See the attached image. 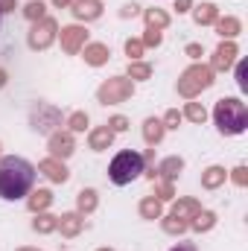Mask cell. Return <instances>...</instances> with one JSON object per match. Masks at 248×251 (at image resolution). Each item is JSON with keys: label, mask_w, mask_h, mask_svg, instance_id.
Returning a JSON list of instances; mask_svg holds the SVG:
<instances>
[{"label": "cell", "mask_w": 248, "mask_h": 251, "mask_svg": "<svg viewBox=\"0 0 248 251\" xmlns=\"http://www.w3.org/2000/svg\"><path fill=\"white\" fill-rule=\"evenodd\" d=\"M32 181H35V167L26 158L18 155L0 158V199L6 201L24 199L32 190Z\"/></svg>", "instance_id": "obj_1"}, {"label": "cell", "mask_w": 248, "mask_h": 251, "mask_svg": "<svg viewBox=\"0 0 248 251\" xmlns=\"http://www.w3.org/2000/svg\"><path fill=\"white\" fill-rule=\"evenodd\" d=\"M213 120H216V128L222 134H243L248 128V108L246 102L228 97V100H219L216 108H213Z\"/></svg>", "instance_id": "obj_2"}, {"label": "cell", "mask_w": 248, "mask_h": 251, "mask_svg": "<svg viewBox=\"0 0 248 251\" xmlns=\"http://www.w3.org/2000/svg\"><path fill=\"white\" fill-rule=\"evenodd\" d=\"M143 167H146V161H143L140 152L123 149V152L114 155V161H111V167H108V178H111L117 187H123V184H131L134 178H140V176L146 173Z\"/></svg>", "instance_id": "obj_3"}, {"label": "cell", "mask_w": 248, "mask_h": 251, "mask_svg": "<svg viewBox=\"0 0 248 251\" xmlns=\"http://www.w3.org/2000/svg\"><path fill=\"white\" fill-rule=\"evenodd\" d=\"M213 85V70H210V64H193V67H187L184 73H181V79H178V94L184 97V100H196L201 91H207Z\"/></svg>", "instance_id": "obj_4"}, {"label": "cell", "mask_w": 248, "mask_h": 251, "mask_svg": "<svg viewBox=\"0 0 248 251\" xmlns=\"http://www.w3.org/2000/svg\"><path fill=\"white\" fill-rule=\"evenodd\" d=\"M134 94V82L128 76H114V79H105L97 91V102L102 105H117V102H125L128 97Z\"/></svg>", "instance_id": "obj_5"}, {"label": "cell", "mask_w": 248, "mask_h": 251, "mask_svg": "<svg viewBox=\"0 0 248 251\" xmlns=\"http://www.w3.org/2000/svg\"><path fill=\"white\" fill-rule=\"evenodd\" d=\"M56 35H59V24H56L53 18H41V21H35V24H32V29H29V35H26V41H29V47H32V50H47V47L56 41Z\"/></svg>", "instance_id": "obj_6"}, {"label": "cell", "mask_w": 248, "mask_h": 251, "mask_svg": "<svg viewBox=\"0 0 248 251\" xmlns=\"http://www.w3.org/2000/svg\"><path fill=\"white\" fill-rule=\"evenodd\" d=\"M29 123H32V128H35L38 134H53V131H56V126L62 123V111H59L56 105L38 102V105L32 108V117H29Z\"/></svg>", "instance_id": "obj_7"}, {"label": "cell", "mask_w": 248, "mask_h": 251, "mask_svg": "<svg viewBox=\"0 0 248 251\" xmlns=\"http://www.w3.org/2000/svg\"><path fill=\"white\" fill-rule=\"evenodd\" d=\"M85 44H88V29H85V26L70 24V26H64V29H62V50L67 53V56L79 53Z\"/></svg>", "instance_id": "obj_8"}, {"label": "cell", "mask_w": 248, "mask_h": 251, "mask_svg": "<svg viewBox=\"0 0 248 251\" xmlns=\"http://www.w3.org/2000/svg\"><path fill=\"white\" fill-rule=\"evenodd\" d=\"M47 149H50V158H59V161L70 158L73 149H76V143H73V131H53Z\"/></svg>", "instance_id": "obj_9"}, {"label": "cell", "mask_w": 248, "mask_h": 251, "mask_svg": "<svg viewBox=\"0 0 248 251\" xmlns=\"http://www.w3.org/2000/svg\"><path fill=\"white\" fill-rule=\"evenodd\" d=\"M240 56V50H237V44L234 41H222L219 47H216V53H213V59H210V70L216 73V70H228L234 59Z\"/></svg>", "instance_id": "obj_10"}, {"label": "cell", "mask_w": 248, "mask_h": 251, "mask_svg": "<svg viewBox=\"0 0 248 251\" xmlns=\"http://www.w3.org/2000/svg\"><path fill=\"white\" fill-rule=\"evenodd\" d=\"M38 173H41V176H47L53 184H64V181L70 178V173H67L64 161H59V158H44V161L38 164Z\"/></svg>", "instance_id": "obj_11"}, {"label": "cell", "mask_w": 248, "mask_h": 251, "mask_svg": "<svg viewBox=\"0 0 248 251\" xmlns=\"http://www.w3.org/2000/svg\"><path fill=\"white\" fill-rule=\"evenodd\" d=\"M70 6H73L70 12H73L76 21H97L102 15V3L99 0H73Z\"/></svg>", "instance_id": "obj_12"}, {"label": "cell", "mask_w": 248, "mask_h": 251, "mask_svg": "<svg viewBox=\"0 0 248 251\" xmlns=\"http://www.w3.org/2000/svg\"><path fill=\"white\" fill-rule=\"evenodd\" d=\"M82 228H85V216L82 213H62L59 216V225H56V231H62V237H67V240L79 237Z\"/></svg>", "instance_id": "obj_13"}, {"label": "cell", "mask_w": 248, "mask_h": 251, "mask_svg": "<svg viewBox=\"0 0 248 251\" xmlns=\"http://www.w3.org/2000/svg\"><path fill=\"white\" fill-rule=\"evenodd\" d=\"M88 143H91V149H94V152H105V149H111V143H114V131H111L108 126L91 128V134H88Z\"/></svg>", "instance_id": "obj_14"}, {"label": "cell", "mask_w": 248, "mask_h": 251, "mask_svg": "<svg viewBox=\"0 0 248 251\" xmlns=\"http://www.w3.org/2000/svg\"><path fill=\"white\" fill-rule=\"evenodd\" d=\"M181 170H184V158H178V155H170V158H164L161 164H158V178H167V181H173V178H178L181 176Z\"/></svg>", "instance_id": "obj_15"}, {"label": "cell", "mask_w": 248, "mask_h": 251, "mask_svg": "<svg viewBox=\"0 0 248 251\" xmlns=\"http://www.w3.org/2000/svg\"><path fill=\"white\" fill-rule=\"evenodd\" d=\"M82 56H85V62L91 64V67H102V64L108 62L111 50H108L105 44H85V47H82Z\"/></svg>", "instance_id": "obj_16"}, {"label": "cell", "mask_w": 248, "mask_h": 251, "mask_svg": "<svg viewBox=\"0 0 248 251\" xmlns=\"http://www.w3.org/2000/svg\"><path fill=\"white\" fill-rule=\"evenodd\" d=\"M216 32L222 35V38H237L240 32H243V24H240V18H231V15H225V18H216Z\"/></svg>", "instance_id": "obj_17"}, {"label": "cell", "mask_w": 248, "mask_h": 251, "mask_svg": "<svg viewBox=\"0 0 248 251\" xmlns=\"http://www.w3.org/2000/svg\"><path fill=\"white\" fill-rule=\"evenodd\" d=\"M164 123L161 120H155V117H146L143 120V140L149 143V146H155V143H161L164 140Z\"/></svg>", "instance_id": "obj_18"}, {"label": "cell", "mask_w": 248, "mask_h": 251, "mask_svg": "<svg viewBox=\"0 0 248 251\" xmlns=\"http://www.w3.org/2000/svg\"><path fill=\"white\" fill-rule=\"evenodd\" d=\"M97 204H99V199H97V190H91V187H85V190H79V196H76V213H82V216H88V213H94L97 210Z\"/></svg>", "instance_id": "obj_19"}, {"label": "cell", "mask_w": 248, "mask_h": 251, "mask_svg": "<svg viewBox=\"0 0 248 251\" xmlns=\"http://www.w3.org/2000/svg\"><path fill=\"white\" fill-rule=\"evenodd\" d=\"M225 178H228V173L222 170V167H207L204 173H201V187L204 190H216L225 184Z\"/></svg>", "instance_id": "obj_20"}, {"label": "cell", "mask_w": 248, "mask_h": 251, "mask_svg": "<svg viewBox=\"0 0 248 251\" xmlns=\"http://www.w3.org/2000/svg\"><path fill=\"white\" fill-rule=\"evenodd\" d=\"M216 18H219V9H216L213 3H201V6H196V9H193V21H196L198 26L216 24Z\"/></svg>", "instance_id": "obj_21"}, {"label": "cell", "mask_w": 248, "mask_h": 251, "mask_svg": "<svg viewBox=\"0 0 248 251\" xmlns=\"http://www.w3.org/2000/svg\"><path fill=\"white\" fill-rule=\"evenodd\" d=\"M56 225H59V216H53V213H47V210L35 213V219H32V231H35V234H53Z\"/></svg>", "instance_id": "obj_22"}, {"label": "cell", "mask_w": 248, "mask_h": 251, "mask_svg": "<svg viewBox=\"0 0 248 251\" xmlns=\"http://www.w3.org/2000/svg\"><path fill=\"white\" fill-rule=\"evenodd\" d=\"M53 204V193L50 190H35L29 199H26V207L32 210V213H41V210H47Z\"/></svg>", "instance_id": "obj_23"}, {"label": "cell", "mask_w": 248, "mask_h": 251, "mask_svg": "<svg viewBox=\"0 0 248 251\" xmlns=\"http://www.w3.org/2000/svg\"><path fill=\"white\" fill-rule=\"evenodd\" d=\"M140 216L143 219H161L164 216V201H158L155 196H146L140 201Z\"/></svg>", "instance_id": "obj_24"}, {"label": "cell", "mask_w": 248, "mask_h": 251, "mask_svg": "<svg viewBox=\"0 0 248 251\" xmlns=\"http://www.w3.org/2000/svg\"><path fill=\"white\" fill-rule=\"evenodd\" d=\"M161 228H164L167 234H173V237H178V234H184V231H190L187 219H181V216H175V213H170V216H161Z\"/></svg>", "instance_id": "obj_25"}, {"label": "cell", "mask_w": 248, "mask_h": 251, "mask_svg": "<svg viewBox=\"0 0 248 251\" xmlns=\"http://www.w3.org/2000/svg\"><path fill=\"white\" fill-rule=\"evenodd\" d=\"M187 225H190L193 231H198V234H201V231H210V228L216 225V213H213V210H198V213L193 216V222H187Z\"/></svg>", "instance_id": "obj_26"}, {"label": "cell", "mask_w": 248, "mask_h": 251, "mask_svg": "<svg viewBox=\"0 0 248 251\" xmlns=\"http://www.w3.org/2000/svg\"><path fill=\"white\" fill-rule=\"evenodd\" d=\"M198 210H201V204H198L196 199H178V201L173 204V213L181 216V219H193Z\"/></svg>", "instance_id": "obj_27"}, {"label": "cell", "mask_w": 248, "mask_h": 251, "mask_svg": "<svg viewBox=\"0 0 248 251\" xmlns=\"http://www.w3.org/2000/svg\"><path fill=\"white\" fill-rule=\"evenodd\" d=\"M143 18H146V26H149V29H164V26L170 24V15H167L164 9H146Z\"/></svg>", "instance_id": "obj_28"}, {"label": "cell", "mask_w": 248, "mask_h": 251, "mask_svg": "<svg viewBox=\"0 0 248 251\" xmlns=\"http://www.w3.org/2000/svg\"><path fill=\"white\" fill-rule=\"evenodd\" d=\"M152 184H155V196H158V201H173V199H175V187H173V181H167V178H155Z\"/></svg>", "instance_id": "obj_29"}, {"label": "cell", "mask_w": 248, "mask_h": 251, "mask_svg": "<svg viewBox=\"0 0 248 251\" xmlns=\"http://www.w3.org/2000/svg\"><path fill=\"white\" fill-rule=\"evenodd\" d=\"M181 117H187L190 123H204V120H207V111H204L201 102H187V108H184Z\"/></svg>", "instance_id": "obj_30"}, {"label": "cell", "mask_w": 248, "mask_h": 251, "mask_svg": "<svg viewBox=\"0 0 248 251\" xmlns=\"http://www.w3.org/2000/svg\"><path fill=\"white\" fill-rule=\"evenodd\" d=\"M44 9H47V6H44L41 0H29V3L24 6V18H29V21L35 24V21H41V18H47V15H44Z\"/></svg>", "instance_id": "obj_31"}, {"label": "cell", "mask_w": 248, "mask_h": 251, "mask_svg": "<svg viewBox=\"0 0 248 251\" xmlns=\"http://www.w3.org/2000/svg\"><path fill=\"white\" fill-rule=\"evenodd\" d=\"M149 76H152V67L146 62H128V79L143 82V79H149Z\"/></svg>", "instance_id": "obj_32"}, {"label": "cell", "mask_w": 248, "mask_h": 251, "mask_svg": "<svg viewBox=\"0 0 248 251\" xmlns=\"http://www.w3.org/2000/svg\"><path fill=\"white\" fill-rule=\"evenodd\" d=\"M67 128H70V131H85V128H88V114H85V111H73V114L67 117Z\"/></svg>", "instance_id": "obj_33"}, {"label": "cell", "mask_w": 248, "mask_h": 251, "mask_svg": "<svg viewBox=\"0 0 248 251\" xmlns=\"http://www.w3.org/2000/svg\"><path fill=\"white\" fill-rule=\"evenodd\" d=\"M143 50H146V47H143L140 38H128V41H125V56H128L131 62H137V59L143 56Z\"/></svg>", "instance_id": "obj_34"}, {"label": "cell", "mask_w": 248, "mask_h": 251, "mask_svg": "<svg viewBox=\"0 0 248 251\" xmlns=\"http://www.w3.org/2000/svg\"><path fill=\"white\" fill-rule=\"evenodd\" d=\"M140 41H143V47H161L164 35H161V29H149V26H146V35H143Z\"/></svg>", "instance_id": "obj_35"}, {"label": "cell", "mask_w": 248, "mask_h": 251, "mask_svg": "<svg viewBox=\"0 0 248 251\" xmlns=\"http://www.w3.org/2000/svg\"><path fill=\"white\" fill-rule=\"evenodd\" d=\"M181 120H184V117H181V111H178V108H170V111L164 114V120H161V123H164V128H178Z\"/></svg>", "instance_id": "obj_36"}, {"label": "cell", "mask_w": 248, "mask_h": 251, "mask_svg": "<svg viewBox=\"0 0 248 251\" xmlns=\"http://www.w3.org/2000/svg\"><path fill=\"white\" fill-rule=\"evenodd\" d=\"M108 128H111L114 134H120V131H125V128H128V120H125L123 114H114V117L108 120Z\"/></svg>", "instance_id": "obj_37"}, {"label": "cell", "mask_w": 248, "mask_h": 251, "mask_svg": "<svg viewBox=\"0 0 248 251\" xmlns=\"http://www.w3.org/2000/svg\"><path fill=\"white\" fill-rule=\"evenodd\" d=\"M231 178H234V184H237V187H246V184H248V170H246V167H237V170L231 173Z\"/></svg>", "instance_id": "obj_38"}, {"label": "cell", "mask_w": 248, "mask_h": 251, "mask_svg": "<svg viewBox=\"0 0 248 251\" xmlns=\"http://www.w3.org/2000/svg\"><path fill=\"white\" fill-rule=\"evenodd\" d=\"M248 62H240L237 64V82H240V88H248Z\"/></svg>", "instance_id": "obj_39"}, {"label": "cell", "mask_w": 248, "mask_h": 251, "mask_svg": "<svg viewBox=\"0 0 248 251\" xmlns=\"http://www.w3.org/2000/svg\"><path fill=\"white\" fill-rule=\"evenodd\" d=\"M137 12H140V6H137V3H125L123 9H120V15H123V18H134Z\"/></svg>", "instance_id": "obj_40"}, {"label": "cell", "mask_w": 248, "mask_h": 251, "mask_svg": "<svg viewBox=\"0 0 248 251\" xmlns=\"http://www.w3.org/2000/svg\"><path fill=\"white\" fill-rule=\"evenodd\" d=\"M187 56H190V59H201V56H204L201 44H187Z\"/></svg>", "instance_id": "obj_41"}, {"label": "cell", "mask_w": 248, "mask_h": 251, "mask_svg": "<svg viewBox=\"0 0 248 251\" xmlns=\"http://www.w3.org/2000/svg\"><path fill=\"white\" fill-rule=\"evenodd\" d=\"M190 6H193V0H175V9H178V15H181V12H190Z\"/></svg>", "instance_id": "obj_42"}, {"label": "cell", "mask_w": 248, "mask_h": 251, "mask_svg": "<svg viewBox=\"0 0 248 251\" xmlns=\"http://www.w3.org/2000/svg\"><path fill=\"white\" fill-rule=\"evenodd\" d=\"M0 12H15V0H0Z\"/></svg>", "instance_id": "obj_43"}, {"label": "cell", "mask_w": 248, "mask_h": 251, "mask_svg": "<svg viewBox=\"0 0 248 251\" xmlns=\"http://www.w3.org/2000/svg\"><path fill=\"white\" fill-rule=\"evenodd\" d=\"M173 251H196V246H190V243H181V246H175Z\"/></svg>", "instance_id": "obj_44"}, {"label": "cell", "mask_w": 248, "mask_h": 251, "mask_svg": "<svg viewBox=\"0 0 248 251\" xmlns=\"http://www.w3.org/2000/svg\"><path fill=\"white\" fill-rule=\"evenodd\" d=\"M73 0H53V6H70Z\"/></svg>", "instance_id": "obj_45"}, {"label": "cell", "mask_w": 248, "mask_h": 251, "mask_svg": "<svg viewBox=\"0 0 248 251\" xmlns=\"http://www.w3.org/2000/svg\"><path fill=\"white\" fill-rule=\"evenodd\" d=\"M6 79H9V76H6V70H0V88L6 85Z\"/></svg>", "instance_id": "obj_46"}, {"label": "cell", "mask_w": 248, "mask_h": 251, "mask_svg": "<svg viewBox=\"0 0 248 251\" xmlns=\"http://www.w3.org/2000/svg\"><path fill=\"white\" fill-rule=\"evenodd\" d=\"M18 251H41V249H26V246H24V249H18Z\"/></svg>", "instance_id": "obj_47"}, {"label": "cell", "mask_w": 248, "mask_h": 251, "mask_svg": "<svg viewBox=\"0 0 248 251\" xmlns=\"http://www.w3.org/2000/svg\"><path fill=\"white\" fill-rule=\"evenodd\" d=\"M97 251H114V249H97Z\"/></svg>", "instance_id": "obj_48"}, {"label": "cell", "mask_w": 248, "mask_h": 251, "mask_svg": "<svg viewBox=\"0 0 248 251\" xmlns=\"http://www.w3.org/2000/svg\"><path fill=\"white\" fill-rule=\"evenodd\" d=\"M0 18H3V12H0Z\"/></svg>", "instance_id": "obj_49"}]
</instances>
